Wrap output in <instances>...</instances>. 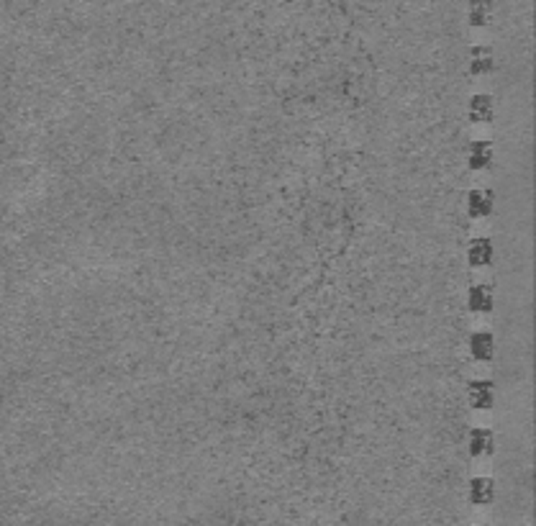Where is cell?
<instances>
[{"label": "cell", "mask_w": 536, "mask_h": 526, "mask_svg": "<svg viewBox=\"0 0 536 526\" xmlns=\"http://www.w3.org/2000/svg\"><path fill=\"white\" fill-rule=\"evenodd\" d=\"M467 306H469V310H475V313H490V310H493V291H490L488 285H475V288H469Z\"/></svg>", "instance_id": "5b68a950"}, {"label": "cell", "mask_w": 536, "mask_h": 526, "mask_svg": "<svg viewBox=\"0 0 536 526\" xmlns=\"http://www.w3.org/2000/svg\"><path fill=\"white\" fill-rule=\"evenodd\" d=\"M469 352H472V357L480 359V362L493 359V352H496L493 334H488V331H475V334L469 337Z\"/></svg>", "instance_id": "3957f363"}, {"label": "cell", "mask_w": 536, "mask_h": 526, "mask_svg": "<svg viewBox=\"0 0 536 526\" xmlns=\"http://www.w3.org/2000/svg\"><path fill=\"white\" fill-rule=\"evenodd\" d=\"M469 26L485 28L493 18V0H469Z\"/></svg>", "instance_id": "8992f818"}, {"label": "cell", "mask_w": 536, "mask_h": 526, "mask_svg": "<svg viewBox=\"0 0 536 526\" xmlns=\"http://www.w3.org/2000/svg\"><path fill=\"white\" fill-rule=\"evenodd\" d=\"M467 259L472 267H485V264H490V259H493V244H490V239H475V242L469 244Z\"/></svg>", "instance_id": "ba28073f"}, {"label": "cell", "mask_w": 536, "mask_h": 526, "mask_svg": "<svg viewBox=\"0 0 536 526\" xmlns=\"http://www.w3.org/2000/svg\"><path fill=\"white\" fill-rule=\"evenodd\" d=\"M467 211L472 218H488L493 213V193H488V190H472L467 196Z\"/></svg>", "instance_id": "7a4b0ae2"}, {"label": "cell", "mask_w": 536, "mask_h": 526, "mask_svg": "<svg viewBox=\"0 0 536 526\" xmlns=\"http://www.w3.org/2000/svg\"><path fill=\"white\" fill-rule=\"evenodd\" d=\"M467 396H469V401H472V405H475V408L485 411V408H490V405H493V398H496V388H493V383H490V380H472V383L467 385Z\"/></svg>", "instance_id": "6da1fadb"}, {"label": "cell", "mask_w": 536, "mask_h": 526, "mask_svg": "<svg viewBox=\"0 0 536 526\" xmlns=\"http://www.w3.org/2000/svg\"><path fill=\"white\" fill-rule=\"evenodd\" d=\"M490 160H493V144L472 142V147H469V157H467L469 169H485L490 164Z\"/></svg>", "instance_id": "9c48e42d"}, {"label": "cell", "mask_w": 536, "mask_h": 526, "mask_svg": "<svg viewBox=\"0 0 536 526\" xmlns=\"http://www.w3.org/2000/svg\"><path fill=\"white\" fill-rule=\"evenodd\" d=\"M493 452V432L488 429H472L469 432V454L472 457H485Z\"/></svg>", "instance_id": "52a82bcc"}, {"label": "cell", "mask_w": 536, "mask_h": 526, "mask_svg": "<svg viewBox=\"0 0 536 526\" xmlns=\"http://www.w3.org/2000/svg\"><path fill=\"white\" fill-rule=\"evenodd\" d=\"M496 498V486L490 478H472L469 483V500L475 506H488L490 500Z\"/></svg>", "instance_id": "277c9868"}, {"label": "cell", "mask_w": 536, "mask_h": 526, "mask_svg": "<svg viewBox=\"0 0 536 526\" xmlns=\"http://www.w3.org/2000/svg\"><path fill=\"white\" fill-rule=\"evenodd\" d=\"M490 118H493V101H490V95H475L469 101V121L485 123Z\"/></svg>", "instance_id": "30bf717a"}, {"label": "cell", "mask_w": 536, "mask_h": 526, "mask_svg": "<svg viewBox=\"0 0 536 526\" xmlns=\"http://www.w3.org/2000/svg\"><path fill=\"white\" fill-rule=\"evenodd\" d=\"M472 60H469V72L472 74H488L493 69V52L488 47H472Z\"/></svg>", "instance_id": "8fae6325"}]
</instances>
